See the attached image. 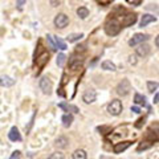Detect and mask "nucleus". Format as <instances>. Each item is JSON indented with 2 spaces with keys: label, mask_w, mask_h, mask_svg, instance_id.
I'll list each match as a JSON object with an SVG mask.
<instances>
[{
  "label": "nucleus",
  "mask_w": 159,
  "mask_h": 159,
  "mask_svg": "<svg viewBox=\"0 0 159 159\" xmlns=\"http://www.w3.org/2000/svg\"><path fill=\"white\" fill-rule=\"evenodd\" d=\"M121 24L118 23L117 19H109L107 23L105 24V32L109 34V36H116V34L119 33L121 31Z\"/></svg>",
  "instance_id": "1"
},
{
  "label": "nucleus",
  "mask_w": 159,
  "mask_h": 159,
  "mask_svg": "<svg viewBox=\"0 0 159 159\" xmlns=\"http://www.w3.org/2000/svg\"><path fill=\"white\" fill-rule=\"evenodd\" d=\"M107 111L111 116H119L122 111V102L119 99H113V101L107 105Z\"/></svg>",
  "instance_id": "2"
},
{
  "label": "nucleus",
  "mask_w": 159,
  "mask_h": 159,
  "mask_svg": "<svg viewBox=\"0 0 159 159\" xmlns=\"http://www.w3.org/2000/svg\"><path fill=\"white\" fill-rule=\"evenodd\" d=\"M130 90H131V85H130V82H129V80H122L117 86V94L118 96H122V97L127 96V94L130 93Z\"/></svg>",
  "instance_id": "3"
},
{
  "label": "nucleus",
  "mask_w": 159,
  "mask_h": 159,
  "mask_svg": "<svg viewBox=\"0 0 159 159\" xmlns=\"http://www.w3.org/2000/svg\"><path fill=\"white\" fill-rule=\"evenodd\" d=\"M68 24H69V17L65 13H58L57 16L54 17V25H56L57 28H60V29L65 28Z\"/></svg>",
  "instance_id": "4"
},
{
  "label": "nucleus",
  "mask_w": 159,
  "mask_h": 159,
  "mask_svg": "<svg viewBox=\"0 0 159 159\" xmlns=\"http://www.w3.org/2000/svg\"><path fill=\"white\" fill-rule=\"evenodd\" d=\"M147 39H148V34L135 33V34H134V36H133V39L129 40V45H130V47H135V45H138V44L145 43Z\"/></svg>",
  "instance_id": "5"
},
{
  "label": "nucleus",
  "mask_w": 159,
  "mask_h": 159,
  "mask_svg": "<svg viewBox=\"0 0 159 159\" xmlns=\"http://www.w3.org/2000/svg\"><path fill=\"white\" fill-rule=\"evenodd\" d=\"M52 81L48 77H43L40 80V89L43 90L44 94H51L52 92Z\"/></svg>",
  "instance_id": "6"
},
{
  "label": "nucleus",
  "mask_w": 159,
  "mask_h": 159,
  "mask_svg": "<svg viewBox=\"0 0 159 159\" xmlns=\"http://www.w3.org/2000/svg\"><path fill=\"white\" fill-rule=\"evenodd\" d=\"M96 98H97V93H96V90H93V89H88V90H85L82 94V101L85 103H92L96 101Z\"/></svg>",
  "instance_id": "7"
},
{
  "label": "nucleus",
  "mask_w": 159,
  "mask_h": 159,
  "mask_svg": "<svg viewBox=\"0 0 159 159\" xmlns=\"http://www.w3.org/2000/svg\"><path fill=\"white\" fill-rule=\"evenodd\" d=\"M131 146V142L130 141H125V142H119V143H116V146H114L113 151L116 154H121L122 151H125L126 148H129Z\"/></svg>",
  "instance_id": "8"
},
{
  "label": "nucleus",
  "mask_w": 159,
  "mask_h": 159,
  "mask_svg": "<svg viewBox=\"0 0 159 159\" xmlns=\"http://www.w3.org/2000/svg\"><path fill=\"white\" fill-rule=\"evenodd\" d=\"M8 138H9V141H12V142H20V141H21V135H20L19 129L16 126H13L11 130H9Z\"/></svg>",
  "instance_id": "9"
},
{
  "label": "nucleus",
  "mask_w": 159,
  "mask_h": 159,
  "mask_svg": "<svg viewBox=\"0 0 159 159\" xmlns=\"http://www.w3.org/2000/svg\"><path fill=\"white\" fill-rule=\"evenodd\" d=\"M137 23V15H126L125 17H123L122 20V28L123 27H130L133 25V24H135Z\"/></svg>",
  "instance_id": "10"
},
{
  "label": "nucleus",
  "mask_w": 159,
  "mask_h": 159,
  "mask_svg": "<svg viewBox=\"0 0 159 159\" xmlns=\"http://www.w3.org/2000/svg\"><path fill=\"white\" fill-rule=\"evenodd\" d=\"M154 21H157V17L154 16V15H148V13H146V15H143V16H142V20H141V27L143 28V27H146L147 24L154 23Z\"/></svg>",
  "instance_id": "11"
},
{
  "label": "nucleus",
  "mask_w": 159,
  "mask_h": 159,
  "mask_svg": "<svg viewBox=\"0 0 159 159\" xmlns=\"http://www.w3.org/2000/svg\"><path fill=\"white\" fill-rule=\"evenodd\" d=\"M15 85V80L8 77V76H2L0 77V86H4V88H9V86H13Z\"/></svg>",
  "instance_id": "12"
},
{
  "label": "nucleus",
  "mask_w": 159,
  "mask_h": 159,
  "mask_svg": "<svg viewBox=\"0 0 159 159\" xmlns=\"http://www.w3.org/2000/svg\"><path fill=\"white\" fill-rule=\"evenodd\" d=\"M148 53H150V47H148L147 44H141V45L137 48V54L138 56L145 57V56H147Z\"/></svg>",
  "instance_id": "13"
},
{
  "label": "nucleus",
  "mask_w": 159,
  "mask_h": 159,
  "mask_svg": "<svg viewBox=\"0 0 159 159\" xmlns=\"http://www.w3.org/2000/svg\"><path fill=\"white\" fill-rule=\"evenodd\" d=\"M68 143H69V141L66 137H58L56 141H54V146H57L58 148H65L68 146Z\"/></svg>",
  "instance_id": "14"
},
{
  "label": "nucleus",
  "mask_w": 159,
  "mask_h": 159,
  "mask_svg": "<svg viewBox=\"0 0 159 159\" xmlns=\"http://www.w3.org/2000/svg\"><path fill=\"white\" fill-rule=\"evenodd\" d=\"M49 61V54L47 53V52H44L43 54H41V56H40V57H37V66H40V68H43L44 65H45V64Z\"/></svg>",
  "instance_id": "15"
},
{
  "label": "nucleus",
  "mask_w": 159,
  "mask_h": 159,
  "mask_svg": "<svg viewBox=\"0 0 159 159\" xmlns=\"http://www.w3.org/2000/svg\"><path fill=\"white\" fill-rule=\"evenodd\" d=\"M61 121H62L64 127H69L72 125V122H73V116H72V114H64L62 118H61Z\"/></svg>",
  "instance_id": "16"
},
{
  "label": "nucleus",
  "mask_w": 159,
  "mask_h": 159,
  "mask_svg": "<svg viewBox=\"0 0 159 159\" xmlns=\"http://www.w3.org/2000/svg\"><path fill=\"white\" fill-rule=\"evenodd\" d=\"M101 66H102V69H105V70H111V72H114V70L117 69L116 64L111 62V61H109V60H106V61H103V62L101 64Z\"/></svg>",
  "instance_id": "17"
},
{
  "label": "nucleus",
  "mask_w": 159,
  "mask_h": 159,
  "mask_svg": "<svg viewBox=\"0 0 159 159\" xmlns=\"http://www.w3.org/2000/svg\"><path fill=\"white\" fill-rule=\"evenodd\" d=\"M134 102H135L137 105H146V97L142 96V94H139V93H135V96H134Z\"/></svg>",
  "instance_id": "18"
},
{
  "label": "nucleus",
  "mask_w": 159,
  "mask_h": 159,
  "mask_svg": "<svg viewBox=\"0 0 159 159\" xmlns=\"http://www.w3.org/2000/svg\"><path fill=\"white\" fill-rule=\"evenodd\" d=\"M82 37H84V33H72V34H69V36L66 37V40L69 43H74V41L81 40Z\"/></svg>",
  "instance_id": "19"
},
{
  "label": "nucleus",
  "mask_w": 159,
  "mask_h": 159,
  "mask_svg": "<svg viewBox=\"0 0 159 159\" xmlns=\"http://www.w3.org/2000/svg\"><path fill=\"white\" fill-rule=\"evenodd\" d=\"M77 15L81 19H86L88 16H89V9L86 8V7H80L78 9H77Z\"/></svg>",
  "instance_id": "20"
},
{
  "label": "nucleus",
  "mask_w": 159,
  "mask_h": 159,
  "mask_svg": "<svg viewBox=\"0 0 159 159\" xmlns=\"http://www.w3.org/2000/svg\"><path fill=\"white\" fill-rule=\"evenodd\" d=\"M73 159H88L86 152L84 150H76L73 152Z\"/></svg>",
  "instance_id": "21"
},
{
  "label": "nucleus",
  "mask_w": 159,
  "mask_h": 159,
  "mask_svg": "<svg viewBox=\"0 0 159 159\" xmlns=\"http://www.w3.org/2000/svg\"><path fill=\"white\" fill-rule=\"evenodd\" d=\"M152 146V142L151 141H146V142H142V143H139V146L137 150L138 151H142V150H147V148H150Z\"/></svg>",
  "instance_id": "22"
},
{
  "label": "nucleus",
  "mask_w": 159,
  "mask_h": 159,
  "mask_svg": "<svg viewBox=\"0 0 159 159\" xmlns=\"http://www.w3.org/2000/svg\"><path fill=\"white\" fill-rule=\"evenodd\" d=\"M54 41H56V47H57L58 49H61V51H65V49L68 48V47H66V44L64 43L61 39H58V37L54 36Z\"/></svg>",
  "instance_id": "23"
},
{
  "label": "nucleus",
  "mask_w": 159,
  "mask_h": 159,
  "mask_svg": "<svg viewBox=\"0 0 159 159\" xmlns=\"http://www.w3.org/2000/svg\"><path fill=\"white\" fill-rule=\"evenodd\" d=\"M65 61H66V56L64 53H60L57 56V65L62 68L64 65H65Z\"/></svg>",
  "instance_id": "24"
},
{
  "label": "nucleus",
  "mask_w": 159,
  "mask_h": 159,
  "mask_svg": "<svg viewBox=\"0 0 159 159\" xmlns=\"http://www.w3.org/2000/svg\"><path fill=\"white\" fill-rule=\"evenodd\" d=\"M159 88V84L158 82H152V81H148L147 82V89L150 93H154V90H157V89Z\"/></svg>",
  "instance_id": "25"
},
{
  "label": "nucleus",
  "mask_w": 159,
  "mask_h": 159,
  "mask_svg": "<svg viewBox=\"0 0 159 159\" xmlns=\"http://www.w3.org/2000/svg\"><path fill=\"white\" fill-rule=\"evenodd\" d=\"M47 39H48L49 44H51L52 49H53V51H56V49H57V47H56V41H54V36H52V34H48V36H47Z\"/></svg>",
  "instance_id": "26"
},
{
  "label": "nucleus",
  "mask_w": 159,
  "mask_h": 159,
  "mask_svg": "<svg viewBox=\"0 0 159 159\" xmlns=\"http://www.w3.org/2000/svg\"><path fill=\"white\" fill-rule=\"evenodd\" d=\"M48 159H64V154H62V152H60V151H56V152L51 154Z\"/></svg>",
  "instance_id": "27"
},
{
  "label": "nucleus",
  "mask_w": 159,
  "mask_h": 159,
  "mask_svg": "<svg viewBox=\"0 0 159 159\" xmlns=\"http://www.w3.org/2000/svg\"><path fill=\"white\" fill-rule=\"evenodd\" d=\"M129 4H133V6H141L142 0H127Z\"/></svg>",
  "instance_id": "28"
},
{
  "label": "nucleus",
  "mask_w": 159,
  "mask_h": 159,
  "mask_svg": "<svg viewBox=\"0 0 159 159\" xmlns=\"http://www.w3.org/2000/svg\"><path fill=\"white\" fill-rule=\"evenodd\" d=\"M20 157H21V154H20V151H13L12 155L9 159H20Z\"/></svg>",
  "instance_id": "29"
},
{
  "label": "nucleus",
  "mask_w": 159,
  "mask_h": 159,
  "mask_svg": "<svg viewBox=\"0 0 159 159\" xmlns=\"http://www.w3.org/2000/svg\"><path fill=\"white\" fill-rule=\"evenodd\" d=\"M58 107H61L64 111H69V105H66L65 102H61V103L58 105Z\"/></svg>",
  "instance_id": "30"
},
{
  "label": "nucleus",
  "mask_w": 159,
  "mask_h": 159,
  "mask_svg": "<svg viewBox=\"0 0 159 159\" xmlns=\"http://www.w3.org/2000/svg\"><path fill=\"white\" fill-rule=\"evenodd\" d=\"M69 110H72L73 113H80L78 107H77V106H74V105H69Z\"/></svg>",
  "instance_id": "31"
},
{
  "label": "nucleus",
  "mask_w": 159,
  "mask_h": 159,
  "mask_svg": "<svg viewBox=\"0 0 159 159\" xmlns=\"http://www.w3.org/2000/svg\"><path fill=\"white\" fill-rule=\"evenodd\" d=\"M142 123H145V118H141V119H139V121H138V123H135V127H141L142 126Z\"/></svg>",
  "instance_id": "32"
},
{
  "label": "nucleus",
  "mask_w": 159,
  "mask_h": 159,
  "mask_svg": "<svg viewBox=\"0 0 159 159\" xmlns=\"http://www.w3.org/2000/svg\"><path fill=\"white\" fill-rule=\"evenodd\" d=\"M131 111L133 113H141V109H139L138 106H131Z\"/></svg>",
  "instance_id": "33"
},
{
  "label": "nucleus",
  "mask_w": 159,
  "mask_h": 159,
  "mask_svg": "<svg viewBox=\"0 0 159 159\" xmlns=\"http://www.w3.org/2000/svg\"><path fill=\"white\" fill-rule=\"evenodd\" d=\"M137 57L135 56H130V60H129V61H130V64H137V60H135Z\"/></svg>",
  "instance_id": "34"
},
{
  "label": "nucleus",
  "mask_w": 159,
  "mask_h": 159,
  "mask_svg": "<svg viewBox=\"0 0 159 159\" xmlns=\"http://www.w3.org/2000/svg\"><path fill=\"white\" fill-rule=\"evenodd\" d=\"M159 102V93L155 94V97H154V103H158Z\"/></svg>",
  "instance_id": "35"
},
{
  "label": "nucleus",
  "mask_w": 159,
  "mask_h": 159,
  "mask_svg": "<svg viewBox=\"0 0 159 159\" xmlns=\"http://www.w3.org/2000/svg\"><path fill=\"white\" fill-rule=\"evenodd\" d=\"M16 4H17L19 8H21V6L23 4H25V2H24V0H20V2H16Z\"/></svg>",
  "instance_id": "36"
},
{
  "label": "nucleus",
  "mask_w": 159,
  "mask_h": 159,
  "mask_svg": "<svg viewBox=\"0 0 159 159\" xmlns=\"http://www.w3.org/2000/svg\"><path fill=\"white\" fill-rule=\"evenodd\" d=\"M49 3H51L53 7H56V6H58V4H60V2H54V0H51V2H49Z\"/></svg>",
  "instance_id": "37"
},
{
  "label": "nucleus",
  "mask_w": 159,
  "mask_h": 159,
  "mask_svg": "<svg viewBox=\"0 0 159 159\" xmlns=\"http://www.w3.org/2000/svg\"><path fill=\"white\" fill-rule=\"evenodd\" d=\"M155 45H157V47L159 48V34H158V37L155 39Z\"/></svg>",
  "instance_id": "38"
},
{
  "label": "nucleus",
  "mask_w": 159,
  "mask_h": 159,
  "mask_svg": "<svg viewBox=\"0 0 159 159\" xmlns=\"http://www.w3.org/2000/svg\"><path fill=\"white\" fill-rule=\"evenodd\" d=\"M98 4H103V6H106V4H110V2H98Z\"/></svg>",
  "instance_id": "39"
}]
</instances>
